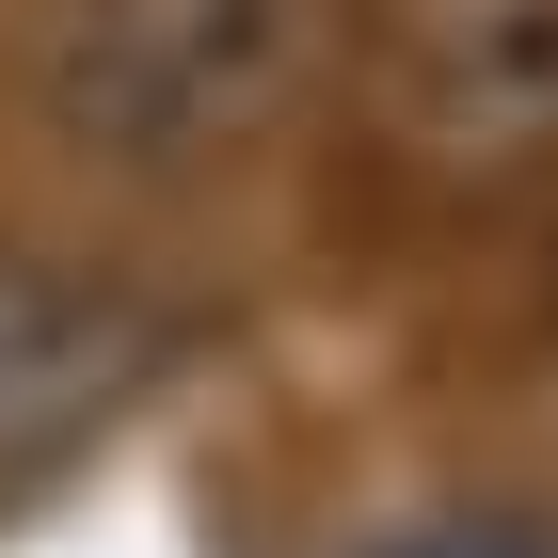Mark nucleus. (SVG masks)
<instances>
[{
    "label": "nucleus",
    "instance_id": "f03ea898",
    "mask_svg": "<svg viewBox=\"0 0 558 558\" xmlns=\"http://www.w3.org/2000/svg\"><path fill=\"white\" fill-rule=\"evenodd\" d=\"M144 384H160V303L81 271V256L0 240V478L96 447Z\"/></svg>",
    "mask_w": 558,
    "mask_h": 558
},
{
    "label": "nucleus",
    "instance_id": "20e7f679",
    "mask_svg": "<svg viewBox=\"0 0 558 558\" xmlns=\"http://www.w3.org/2000/svg\"><path fill=\"white\" fill-rule=\"evenodd\" d=\"M367 558H558V543H543L526 511H399Z\"/></svg>",
    "mask_w": 558,
    "mask_h": 558
},
{
    "label": "nucleus",
    "instance_id": "7ed1b4c3",
    "mask_svg": "<svg viewBox=\"0 0 558 558\" xmlns=\"http://www.w3.org/2000/svg\"><path fill=\"white\" fill-rule=\"evenodd\" d=\"M384 112L430 160H543L558 144V0H384Z\"/></svg>",
    "mask_w": 558,
    "mask_h": 558
},
{
    "label": "nucleus",
    "instance_id": "f257e3e1",
    "mask_svg": "<svg viewBox=\"0 0 558 558\" xmlns=\"http://www.w3.org/2000/svg\"><path fill=\"white\" fill-rule=\"evenodd\" d=\"M319 0H33L16 16V112L112 175H192L319 81Z\"/></svg>",
    "mask_w": 558,
    "mask_h": 558
}]
</instances>
